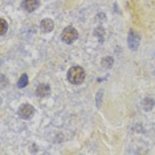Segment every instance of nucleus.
<instances>
[{
  "label": "nucleus",
  "mask_w": 155,
  "mask_h": 155,
  "mask_svg": "<svg viewBox=\"0 0 155 155\" xmlns=\"http://www.w3.org/2000/svg\"><path fill=\"white\" fill-rule=\"evenodd\" d=\"M101 97H102V91L100 90V91H98V100H97V102H98V106H101Z\"/></svg>",
  "instance_id": "13"
},
{
  "label": "nucleus",
  "mask_w": 155,
  "mask_h": 155,
  "mask_svg": "<svg viewBox=\"0 0 155 155\" xmlns=\"http://www.w3.org/2000/svg\"><path fill=\"white\" fill-rule=\"evenodd\" d=\"M40 27H41V29H43L44 32H52L53 28H54V23L52 21L51 19H44L43 21H41Z\"/></svg>",
  "instance_id": "7"
},
{
  "label": "nucleus",
  "mask_w": 155,
  "mask_h": 155,
  "mask_svg": "<svg viewBox=\"0 0 155 155\" xmlns=\"http://www.w3.org/2000/svg\"><path fill=\"white\" fill-rule=\"evenodd\" d=\"M102 33H104V29H102V28H97V31H96V35H97V36L101 38V40H102Z\"/></svg>",
  "instance_id": "12"
},
{
  "label": "nucleus",
  "mask_w": 155,
  "mask_h": 155,
  "mask_svg": "<svg viewBox=\"0 0 155 155\" xmlns=\"http://www.w3.org/2000/svg\"><path fill=\"white\" fill-rule=\"evenodd\" d=\"M0 25H2V28H0V33L5 35L7 29H8V24H7V21H5L4 19H0Z\"/></svg>",
  "instance_id": "11"
},
{
  "label": "nucleus",
  "mask_w": 155,
  "mask_h": 155,
  "mask_svg": "<svg viewBox=\"0 0 155 155\" xmlns=\"http://www.w3.org/2000/svg\"><path fill=\"white\" fill-rule=\"evenodd\" d=\"M68 80H69V82L74 84V85H80L85 80V70L81 68V66H73L68 72Z\"/></svg>",
  "instance_id": "1"
},
{
  "label": "nucleus",
  "mask_w": 155,
  "mask_h": 155,
  "mask_svg": "<svg viewBox=\"0 0 155 155\" xmlns=\"http://www.w3.org/2000/svg\"><path fill=\"white\" fill-rule=\"evenodd\" d=\"M33 114H35V107L32 105L24 104L19 109V117L23 118V119H31L33 117Z\"/></svg>",
  "instance_id": "3"
},
{
  "label": "nucleus",
  "mask_w": 155,
  "mask_h": 155,
  "mask_svg": "<svg viewBox=\"0 0 155 155\" xmlns=\"http://www.w3.org/2000/svg\"><path fill=\"white\" fill-rule=\"evenodd\" d=\"M139 35L135 32L134 29H131L129 32V37H127V44H129V48L131 51H137V48L139 47Z\"/></svg>",
  "instance_id": "4"
},
{
  "label": "nucleus",
  "mask_w": 155,
  "mask_h": 155,
  "mask_svg": "<svg viewBox=\"0 0 155 155\" xmlns=\"http://www.w3.org/2000/svg\"><path fill=\"white\" fill-rule=\"evenodd\" d=\"M62 41L66 44H73L78 37V32H77L76 28L73 27H66L64 31H62Z\"/></svg>",
  "instance_id": "2"
},
{
  "label": "nucleus",
  "mask_w": 155,
  "mask_h": 155,
  "mask_svg": "<svg viewBox=\"0 0 155 155\" xmlns=\"http://www.w3.org/2000/svg\"><path fill=\"white\" fill-rule=\"evenodd\" d=\"M40 2L38 0H24L23 2V8L28 12H33L36 8H38Z\"/></svg>",
  "instance_id": "5"
},
{
  "label": "nucleus",
  "mask_w": 155,
  "mask_h": 155,
  "mask_svg": "<svg viewBox=\"0 0 155 155\" xmlns=\"http://www.w3.org/2000/svg\"><path fill=\"white\" fill-rule=\"evenodd\" d=\"M49 93H51V87H49L48 84H41V85H38L37 89H36V96L40 97V98L47 97Z\"/></svg>",
  "instance_id": "6"
},
{
  "label": "nucleus",
  "mask_w": 155,
  "mask_h": 155,
  "mask_svg": "<svg viewBox=\"0 0 155 155\" xmlns=\"http://www.w3.org/2000/svg\"><path fill=\"white\" fill-rule=\"evenodd\" d=\"M27 85H28V76L23 74L21 77H20L19 82H17V86H19V87H25Z\"/></svg>",
  "instance_id": "10"
},
{
  "label": "nucleus",
  "mask_w": 155,
  "mask_h": 155,
  "mask_svg": "<svg viewBox=\"0 0 155 155\" xmlns=\"http://www.w3.org/2000/svg\"><path fill=\"white\" fill-rule=\"evenodd\" d=\"M113 64H114V58L110 57V56H107V57H105L104 60H102V66H104V68H106V69L111 68Z\"/></svg>",
  "instance_id": "9"
},
{
  "label": "nucleus",
  "mask_w": 155,
  "mask_h": 155,
  "mask_svg": "<svg viewBox=\"0 0 155 155\" xmlns=\"http://www.w3.org/2000/svg\"><path fill=\"white\" fill-rule=\"evenodd\" d=\"M142 107L147 111L151 110V109L154 107V100L153 98H144V100L142 101Z\"/></svg>",
  "instance_id": "8"
}]
</instances>
